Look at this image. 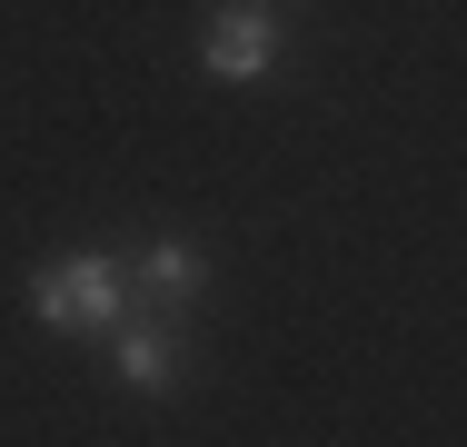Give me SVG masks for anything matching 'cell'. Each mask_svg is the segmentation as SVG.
I'll return each mask as SVG.
<instances>
[{
	"label": "cell",
	"mask_w": 467,
	"mask_h": 447,
	"mask_svg": "<svg viewBox=\"0 0 467 447\" xmlns=\"http://www.w3.org/2000/svg\"><path fill=\"white\" fill-rule=\"evenodd\" d=\"M199 288H209V259H199V239H180V229L140 239V259H130V298H140V308L180 318V308H199Z\"/></svg>",
	"instance_id": "obj_4"
},
{
	"label": "cell",
	"mask_w": 467,
	"mask_h": 447,
	"mask_svg": "<svg viewBox=\"0 0 467 447\" xmlns=\"http://www.w3.org/2000/svg\"><path fill=\"white\" fill-rule=\"evenodd\" d=\"M30 318L50 338H109L130 318V259L109 249H60V259L30 268Z\"/></svg>",
	"instance_id": "obj_1"
},
{
	"label": "cell",
	"mask_w": 467,
	"mask_h": 447,
	"mask_svg": "<svg viewBox=\"0 0 467 447\" xmlns=\"http://www.w3.org/2000/svg\"><path fill=\"white\" fill-rule=\"evenodd\" d=\"M109 378H119L130 398H180V378H189V338H180V318L130 308V318L109 328Z\"/></svg>",
	"instance_id": "obj_2"
},
{
	"label": "cell",
	"mask_w": 467,
	"mask_h": 447,
	"mask_svg": "<svg viewBox=\"0 0 467 447\" xmlns=\"http://www.w3.org/2000/svg\"><path fill=\"white\" fill-rule=\"evenodd\" d=\"M199 70L209 80H269L279 70V10L269 0H219L209 10V30H199Z\"/></svg>",
	"instance_id": "obj_3"
}]
</instances>
